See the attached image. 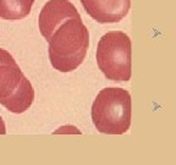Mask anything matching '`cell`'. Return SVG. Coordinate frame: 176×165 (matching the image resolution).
Returning <instances> with one entry per match:
<instances>
[{
	"label": "cell",
	"instance_id": "6da1fadb",
	"mask_svg": "<svg viewBox=\"0 0 176 165\" xmlns=\"http://www.w3.org/2000/svg\"><path fill=\"white\" fill-rule=\"evenodd\" d=\"M49 60L60 72L76 70L84 60L90 47V32L81 16L61 23L48 38Z\"/></svg>",
	"mask_w": 176,
	"mask_h": 165
},
{
	"label": "cell",
	"instance_id": "7a4b0ae2",
	"mask_svg": "<svg viewBox=\"0 0 176 165\" xmlns=\"http://www.w3.org/2000/svg\"><path fill=\"white\" fill-rule=\"evenodd\" d=\"M132 118L131 96L122 88H104L92 105V121L105 135H122L128 131Z\"/></svg>",
	"mask_w": 176,
	"mask_h": 165
},
{
	"label": "cell",
	"instance_id": "3957f363",
	"mask_svg": "<svg viewBox=\"0 0 176 165\" xmlns=\"http://www.w3.org/2000/svg\"><path fill=\"white\" fill-rule=\"evenodd\" d=\"M34 100V90L12 55L0 48V104L9 111L22 114Z\"/></svg>",
	"mask_w": 176,
	"mask_h": 165
},
{
	"label": "cell",
	"instance_id": "277c9868",
	"mask_svg": "<svg viewBox=\"0 0 176 165\" xmlns=\"http://www.w3.org/2000/svg\"><path fill=\"white\" fill-rule=\"evenodd\" d=\"M97 64L108 79L130 81L132 75V44L130 37L121 31L105 33L98 42Z\"/></svg>",
	"mask_w": 176,
	"mask_h": 165
},
{
	"label": "cell",
	"instance_id": "5b68a950",
	"mask_svg": "<svg viewBox=\"0 0 176 165\" xmlns=\"http://www.w3.org/2000/svg\"><path fill=\"white\" fill-rule=\"evenodd\" d=\"M79 16L81 15L78 14L76 6L69 0H50L43 6L39 14L38 25L40 34L48 40L50 34L61 23Z\"/></svg>",
	"mask_w": 176,
	"mask_h": 165
},
{
	"label": "cell",
	"instance_id": "8992f818",
	"mask_svg": "<svg viewBox=\"0 0 176 165\" xmlns=\"http://www.w3.org/2000/svg\"><path fill=\"white\" fill-rule=\"evenodd\" d=\"M86 12L98 23H116L127 16L131 0H79Z\"/></svg>",
	"mask_w": 176,
	"mask_h": 165
},
{
	"label": "cell",
	"instance_id": "52a82bcc",
	"mask_svg": "<svg viewBox=\"0 0 176 165\" xmlns=\"http://www.w3.org/2000/svg\"><path fill=\"white\" fill-rule=\"evenodd\" d=\"M34 0H0V19L17 21L30 15Z\"/></svg>",
	"mask_w": 176,
	"mask_h": 165
},
{
	"label": "cell",
	"instance_id": "ba28073f",
	"mask_svg": "<svg viewBox=\"0 0 176 165\" xmlns=\"http://www.w3.org/2000/svg\"><path fill=\"white\" fill-rule=\"evenodd\" d=\"M6 133V127H5V122L0 116V135H5Z\"/></svg>",
	"mask_w": 176,
	"mask_h": 165
}]
</instances>
